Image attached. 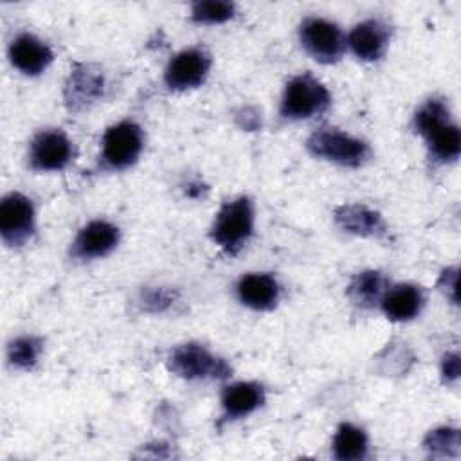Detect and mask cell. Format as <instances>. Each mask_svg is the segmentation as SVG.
Here are the masks:
<instances>
[{
    "mask_svg": "<svg viewBox=\"0 0 461 461\" xmlns=\"http://www.w3.org/2000/svg\"><path fill=\"white\" fill-rule=\"evenodd\" d=\"M254 229V207L250 198L240 196L227 202L211 229V238L227 254H236L252 236Z\"/></svg>",
    "mask_w": 461,
    "mask_h": 461,
    "instance_id": "1",
    "label": "cell"
},
{
    "mask_svg": "<svg viewBox=\"0 0 461 461\" xmlns=\"http://www.w3.org/2000/svg\"><path fill=\"white\" fill-rule=\"evenodd\" d=\"M167 367L185 380L227 378L230 375V367L223 358L194 342L175 348L167 357Z\"/></svg>",
    "mask_w": 461,
    "mask_h": 461,
    "instance_id": "2",
    "label": "cell"
},
{
    "mask_svg": "<svg viewBox=\"0 0 461 461\" xmlns=\"http://www.w3.org/2000/svg\"><path fill=\"white\" fill-rule=\"evenodd\" d=\"M328 104V88L312 74H303L288 81L281 99V115L286 119H308L326 110Z\"/></svg>",
    "mask_w": 461,
    "mask_h": 461,
    "instance_id": "3",
    "label": "cell"
},
{
    "mask_svg": "<svg viewBox=\"0 0 461 461\" xmlns=\"http://www.w3.org/2000/svg\"><path fill=\"white\" fill-rule=\"evenodd\" d=\"M308 149L315 157L357 167L369 157V148L360 139H355L337 128H319L306 142Z\"/></svg>",
    "mask_w": 461,
    "mask_h": 461,
    "instance_id": "4",
    "label": "cell"
},
{
    "mask_svg": "<svg viewBox=\"0 0 461 461\" xmlns=\"http://www.w3.org/2000/svg\"><path fill=\"white\" fill-rule=\"evenodd\" d=\"M142 151V130L131 122L122 121L110 126L103 135V160L113 169L131 166Z\"/></svg>",
    "mask_w": 461,
    "mask_h": 461,
    "instance_id": "5",
    "label": "cell"
},
{
    "mask_svg": "<svg viewBox=\"0 0 461 461\" xmlns=\"http://www.w3.org/2000/svg\"><path fill=\"white\" fill-rule=\"evenodd\" d=\"M299 38L303 47L322 63H333L344 52V38L340 29L324 18L310 16L303 20Z\"/></svg>",
    "mask_w": 461,
    "mask_h": 461,
    "instance_id": "6",
    "label": "cell"
},
{
    "mask_svg": "<svg viewBox=\"0 0 461 461\" xmlns=\"http://www.w3.org/2000/svg\"><path fill=\"white\" fill-rule=\"evenodd\" d=\"M34 232V207L20 193H9L0 203V234L11 247L23 245Z\"/></svg>",
    "mask_w": 461,
    "mask_h": 461,
    "instance_id": "7",
    "label": "cell"
},
{
    "mask_svg": "<svg viewBox=\"0 0 461 461\" xmlns=\"http://www.w3.org/2000/svg\"><path fill=\"white\" fill-rule=\"evenodd\" d=\"M211 58L203 49L193 47L178 52L166 67L164 79L171 90H187L203 83Z\"/></svg>",
    "mask_w": 461,
    "mask_h": 461,
    "instance_id": "8",
    "label": "cell"
},
{
    "mask_svg": "<svg viewBox=\"0 0 461 461\" xmlns=\"http://www.w3.org/2000/svg\"><path fill=\"white\" fill-rule=\"evenodd\" d=\"M70 158L72 144L68 137L59 130H43L31 142L29 162L36 171L63 169Z\"/></svg>",
    "mask_w": 461,
    "mask_h": 461,
    "instance_id": "9",
    "label": "cell"
},
{
    "mask_svg": "<svg viewBox=\"0 0 461 461\" xmlns=\"http://www.w3.org/2000/svg\"><path fill=\"white\" fill-rule=\"evenodd\" d=\"M104 92V77L92 65H76L65 85V103L68 110L81 112L94 104Z\"/></svg>",
    "mask_w": 461,
    "mask_h": 461,
    "instance_id": "10",
    "label": "cell"
},
{
    "mask_svg": "<svg viewBox=\"0 0 461 461\" xmlns=\"http://www.w3.org/2000/svg\"><path fill=\"white\" fill-rule=\"evenodd\" d=\"M119 243V229L104 220L86 223L76 236L72 254L81 259L103 258L112 252Z\"/></svg>",
    "mask_w": 461,
    "mask_h": 461,
    "instance_id": "11",
    "label": "cell"
},
{
    "mask_svg": "<svg viewBox=\"0 0 461 461\" xmlns=\"http://www.w3.org/2000/svg\"><path fill=\"white\" fill-rule=\"evenodd\" d=\"M11 63L27 76H38L52 61V50L36 36L23 32L18 34L9 47Z\"/></svg>",
    "mask_w": 461,
    "mask_h": 461,
    "instance_id": "12",
    "label": "cell"
},
{
    "mask_svg": "<svg viewBox=\"0 0 461 461\" xmlns=\"http://www.w3.org/2000/svg\"><path fill=\"white\" fill-rule=\"evenodd\" d=\"M348 43L357 58L373 61L378 59L389 43L387 25L380 20H366L353 27L348 36Z\"/></svg>",
    "mask_w": 461,
    "mask_h": 461,
    "instance_id": "13",
    "label": "cell"
},
{
    "mask_svg": "<svg viewBox=\"0 0 461 461\" xmlns=\"http://www.w3.org/2000/svg\"><path fill=\"white\" fill-rule=\"evenodd\" d=\"M236 292L240 301L254 310H270L279 299V285L268 274H247L238 285Z\"/></svg>",
    "mask_w": 461,
    "mask_h": 461,
    "instance_id": "14",
    "label": "cell"
},
{
    "mask_svg": "<svg viewBox=\"0 0 461 461\" xmlns=\"http://www.w3.org/2000/svg\"><path fill=\"white\" fill-rule=\"evenodd\" d=\"M265 402V393L259 384L238 382L223 389L221 407L227 420H236L254 412Z\"/></svg>",
    "mask_w": 461,
    "mask_h": 461,
    "instance_id": "15",
    "label": "cell"
},
{
    "mask_svg": "<svg viewBox=\"0 0 461 461\" xmlns=\"http://www.w3.org/2000/svg\"><path fill=\"white\" fill-rule=\"evenodd\" d=\"M423 295L414 285H396L380 299V306L391 321H409L421 310Z\"/></svg>",
    "mask_w": 461,
    "mask_h": 461,
    "instance_id": "16",
    "label": "cell"
},
{
    "mask_svg": "<svg viewBox=\"0 0 461 461\" xmlns=\"http://www.w3.org/2000/svg\"><path fill=\"white\" fill-rule=\"evenodd\" d=\"M337 223L357 236H380L385 230V223L376 211L364 205H342L335 211Z\"/></svg>",
    "mask_w": 461,
    "mask_h": 461,
    "instance_id": "17",
    "label": "cell"
},
{
    "mask_svg": "<svg viewBox=\"0 0 461 461\" xmlns=\"http://www.w3.org/2000/svg\"><path fill=\"white\" fill-rule=\"evenodd\" d=\"M333 456L340 461L362 459L367 452L366 432L351 423H342L333 438Z\"/></svg>",
    "mask_w": 461,
    "mask_h": 461,
    "instance_id": "18",
    "label": "cell"
},
{
    "mask_svg": "<svg viewBox=\"0 0 461 461\" xmlns=\"http://www.w3.org/2000/svg\"><path fill=\"white\" fill-rule=\"evenodd\" d=\"M384 283L385 281L380 272H375V270L360 272L348 286V295L355 304L362 308H371L375 303L382 299Z\"/></svg>",
    "mask_w": 461,
    "mask_h": 461,
    "instance_id": "19",
    "label": "cell"
},
{
    "mask_svg": "<svg viewBox=\"0 0 461 461\" xmlns=\"http://www.w3.org/2000/svg\"><path fill=\"white\" fill-rule=\"evenodd\" d=\"M430 155L439 162L456 160L461 151V133L454 122H447L425 137Z\"/></svg>",
    "mask_w": 461,
    "mask_h": 461,
    "instance_id": "20",
    "label": "cell"
},
{
    "mask_svg": "<svg viewBox=\"0 0 461 461\" xmlns=\"http://www.w3.org/2000/svg\"><path fill=\"white\" fill-rule=\"evenodd\" d=\"M447 122H450L448 106L445 104L443 99H438V97L429 99L414 113V128L423 137L430 135L432 131H436L438 128H441Z\"/></svg>",
    "mask_w": 461,
    "mask_h": 461,
    "instance_id": "21",
    "label": "cell"
},
{
    "mask_svg": "<svg viewBox=\"0 0 461 461\" xmlns=\"http://www.w3.org/2000/svg\"><path fill=\"white\" fill-rule=\"evenodd\" d=\"M234 16V4L223 0H203L191 5V18L198 23H221Z\"/></svg>",
    "mask_w": 461,
    "mask_h": 461,
    "instance_id": "22",
    "label": "cell"
},
{
    "mask_svg": "<svg viewBox=\"0 0 461 461\" xmlns=\"http://www.w3.org/2000/svg\"><path fill=\"white\" fill-rule=\"evenodd\" d=\"M41 351V340L38 337H18L9 344L7 357L14 367L29 369L36 364Z\"/></svg>",
    "mask_w": 461,
    "mask_h": 461,
    "instance_id": "23",
    "label": "cell"
},
{
    "mask_svg": "<svg viewBox=\"0 0 461 461\" xmlns=\"http://www.w3.org/2000/svg\"><path fill=\"white\" fill-rule=\"evenodd\" d=\"M423 447L436 456H457L459 452V430L450 427H441L430 430L425 438Z\"/></svg>",
    "mask_w": 461,
    "mask_h": 461,
    "instance_id": "24",
    "label": "cell"
},
{
    "mask_svg": "<svg viewBox=\"0 0 461 461\" xmlns=\"http://www.w3.org/2000/svg\"><path fill=\"white\" fill-rule=\"evenodd\" d=\"M175 299V294L164 290V288H151L142 294V304L149 312H162L166 310Z\"/></svg>",
    "mask_w": 461,
    "mask_h": 461,
    "instance_id": "25",
    "label": "cell"
},
{
    "mask_svg": "<svg viewBox=\"0 0 461 461\" xmlns=\"http://www.w3.org/2000/svg\"><path fill=\"white\" fill-rule=\"evenodd\" d=\"M441 373L447 384H452L459 376V355L457 353H447L441 364Z\"/></svg>",
    "mask_w": 461,
    "mask_h": 461,
    "instance_id": "26",
    "label": "cell"
}]
</instances>
